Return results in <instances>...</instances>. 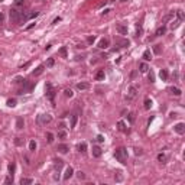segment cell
I'll use <instances>...</instances> for the list:
<instances>
[{"instance_id": "obj_46", "label": "cell", "mask_w": 185, "mask_h": 185, "mask_svg": "<svg viewBox=\"0 0 185 185\" xmlns=\"http://www.w3.org/2000/svg\"><path fill=\"white\" fill-rule=\"evenodd\" d=\"M129 120H130L132 123L135 122V114H133V113H130V114H129Z\"/></svg>"}, {"instance_id": "obj_53", "label": "cell", "mask_w": 185, "mask_h": 185, "mask_svg": "<svg viewBox=\"0 0 185 185\" xmlns=\"http://www.w3.org/2000/svg\"><path fill=\"white\" fill-rule=\"evenodd\" d=\"M123 1H127V0H123Z\"/></svg>"}, {"instance_id": "obj_41", "label": "cell", "mask_w": 185, "mask_h": 185, "mask_svg": "<svg viewBox=\"0 0 185 185\" xmlns=\"http://www.w3.org/2000/svg\"><path fill=\"white\" fill-rule=\"evenodd\" d=\"M94 41H95L94 36H88V38H87V42H88V43H94Z\"/></svg>"}, {"instance_id": "obj_15", "label": "cell", "mask_w": 185, "mask_h": 185, "mask_svg": "<svg viewBox=\"0 0 185 185\" xmlns=\"http://www.w3.org/2000/svg\"><path fill=\"white\" fill-rule=\"evenodd\" d=\"M135 95H136V88H135V87H130V88H129V95H127V100H132Z\"/></svg>"}, {"instance_id": "obj_11", "label": "cell", "mask_w": 185, "mask_h": 185, "mask_svg": "<svg viewBox=\"0 0 185 185\" xmlns=\"http://www.w3.org/2000/svg\"><path fill=\"white\" fill-rule=\"evenodd\" d=\"M109 46V39H106V38H103L100 42H98V48L100 49H106Z\"/></svg>"}, {"instance_id": "obj_30", "label": "cell", "mask_w": 185, "mask_h": 185, "mask_svg": "<svg viewBox=\"0 0 185 185\" xmlns=\"http://www.w3.org/2000/svg\"><path fill=\"white\" fill-rule=\"evenodd\" d=\"M151 107H152V100L146 98V100H145V109H146V110H149Z\"/></svg>"}, {"instance_id": "obj_14", "label": "cell", "mask_w": 185, "mask_h": 185, "mask_svg": "<svg viewBox=\"0 0 185 185\" xmlns=\"http://www.w3.org/2000/svg\"><path fill=\"white\" fill-rule=\"evenodd\" d=\"M116 42H117L119 46H129L130 45V42L127 39H116Z\"/></svg>"}, {"instance_id": "obj_33", "label": "cell", "mask_w": 185, "mask_h": 185, "mask_svg": "<svg viewBox=\"0 0 185 185\" xmlns=\"http://www.w3.org/2000/svg\"><path fill=\"white\" fill-rule=\"evenodd\" d=\"M23 4H25L23 0H16V1H15V7H20V6H23Z\"/></svg>"}, {"instance_id": "obj_42", "label": "cell", "mask_w": 185, "mask_h": 185, "mask_svg": "<svg viewBox=\"0 0 185 185\" xmlns=\"http://www.w3.org/2000/svg\"><path fill=\"white\" fill-rule=\"evenodd\" d=\"M153 51H155V54H160V45H156L153 48Z\"/></svg>"}, {"instance_id": "obj_12", "label": "cell", "mask_w": 185, "mask_h": 185, "mask_svg": "<svg viewBox=\"0 0 185 185\" xmlns=\"http://www.w3.org/2000/svg\"><path fill=\"white\" fill-rule=\"evenodd\" d=\"M165 32H166V26H160V28L156 29L155 35H156V36H162V35H165Z\"/></svg>"}, {"instance_id": "obj_16", "label": "cell", "mask_w": 185, "mask_h": 185, "mask_svg": "<svg viewBox=\"0 0 185 185\" xmlns=\"http://www.w3.org/2000/svg\"><path fill=\"white\" fill-rule=\"evenodd\" d=\"M159 77L165 81V80H168V77H169V74H168V71L166 69H160V72H159Z\"/></svg>"}, {"instance_id": "obj_39", "label": "cell", "mask_w": 185, "mask_h": 185, "mask_svg": "<svg viewBox=\"0 0 185 185\" xmlns=\"http://www.w3.org/2000/svg\"><path fill=\"white\" fill-rule=\"evenodd\" d=\"M77 178H78V179H84V178H85V174H84V172H81V171H80V172L77 174Z\"/></svg>"}, {"instance_id": "obj_27", "label": "cell", "mask_w": 185, "mask_h": 185, "mask_svg": "<svg viewBox=\"0 0 185 185\" xmlns=\"http://www.w3.org/2000/svg\"><path fill=\"white\" fill-rule=\"evenodd\" d=\"M139 68H140V72H148V69H149V68H148V65H146L145 62H142V64L139 65Z\"/></svg>"}, {"instance_id": "obj_21", "label": "cell", "mask_w": 185, "mask_h": 185, "mask_svg": "<svg viewBox=\"0 0 185 185\" xmlns=\"http://www.w3.org/2000/svg\"><path fill=\"white\" fill-rule=\"evenodd\" d=\"M117 127H119V130L120 132H126V124H124V122L123 120H120L117 123Z\"/></svg>"}, {"instance_id": "obj_47", "label": "cell", "mask_w": 185, "mask_h": 185, "mask_svg": "<svg viewBox=\"0 0 185 185\" xmlns=\"http://www.w3.org/2000/svg\"><path fill=\"white\" fill-rule=\"evenodd\" d=\"M142 28H140V26H137V36H140V35H142Z\"/></svg>"}, {"instance_id": "obj_32", "label": "cell", "mask_w": 185, "mask_h": 185, "mask_svg": "<svg viewBox=\"0 0 185 185\" xmlns=\"http://www.w3.org/2000/svg\"><path fill=\"white\" fill-rule=\"evenodd\" d=\"M29 149H31V151H35V149H36V142H35V140H31V142H29Z\"/></svg>"}, {"instance_id": "obj_4", "label": "cell", "mask_w": 185, "mask_h": 185, "mask_svg": "<svg viewBox=\"0 0 185 185\" xmlns=\"http://www.w3.org/2000/svg\"><path fill=\"white\" fill-rule=\"evenodd\" d=\"M51 120H52V117H51L49 114H41L38 117V122L41 124H48V123H51Z\"/></svg>"}, {"instance_id": "obj_26", "label": "cell", "mask_w": 185, "mask_h": 185, "mask_svg": "<svg viewBox=\"0 0 185 185\" xmlns=\"http://www.w3.org/2000/svg\"><path fill=\"white\" fill-rule=\"evenodd\" d=\"M78 151L81 152V153H85V152H87V145H85V143H81V145L78 146Z\"/></svg>"}, {"instance_id": "obj_2", "label": "cell", "mask_w": 185, "mask_h": 185, "mask_svg": "<svg viewBox=\"0 0 185 185\" xmlns=\"http://www.w3.org/2000/svg\"><path fill=\"white\" fill-rule=\"evenodd\" d=\"M114 156H116V159L119 162H122V163H126V159H127V149L126 148H119L116 149L114 152Z\"/></svg>"}, {"instance_id": "obj_19", "label": "cell", "mask_w": 185, "mask_h": 185, "mask_svg": "<svg viewBox=\"0 0 185 185\" xmlns=\"http://www.w3.org/2000/svg\"><path fill=\"white\" fill-rule=\"evenodd\" d=\"M95 80H97V81H101V80H104V71H103V69L97 71V74H95Z\"/></svg>"}, {"instance_id": "obj_17", "label": "cell", "mask_w": 185, "mask_h": 185, "mask_svg": "<svg viewBox=\"0 0 185 185\" xmlns=\"http://www.w3.org/2000/svg\"><path fill=\"white\" fill-rule=\"evenodd\" d=\"M143 59H145V61H151L152 59V54H151L149 49H146L145 52H143Z\"/></svg>"}, {"instance_id": "obj_8", "label": "cell", "mask_w": 185, "mask_h": 185, "mask_svg": "<svg viewBox=\"0 0 185 185\" xmlns=\"http://www.w3.org/2000/svg\"><path fill=\"white\" fill-rule=\"evenodd\" d=\"M72 175H74V169L71 168V166H68V168L65 169V174H64V179L67 181V179H69Z\"/></svg>"}, {"instance_id": "obj_31", "label": "cell", "mask_w": 185, "mask_h": 185, "mask_svg": "<svg viewBox=\"0 0 185 185\" xmlns=\"http://www.w3.org/2000/svg\"><path fill=\"white\" fill-rule=\"evenodd\" d=\"M64 94H65V97H72V95H74L72 90H69V88H67V90L64 91Z\"/></svg>"}, {"instance_id": "obj_29", "label": "cell", "mask_w": 185, "mask_h": 185, "mask_svg": "<svg viewBox=\"0 0 185 185\" xmlns=\"http://www.w3.org/2000/svg\"><path fill=\"white\" fill-rule=\"evenodd\" d=\"M7 106H9V107H16V100H15V98H9V100H7Z\"/></svg>"}, {"instance_id": "obj_9", "label": "cell", "mask_w": 185, "mask_h": 185, "mask_svg": "<svg viewBox=\"0 0 185 185\" xmlns=\"http://www.w3.org/2000/svg\"><path fill=\"white\" fill-rule=\"evenodd\" d=\"M103 151H101L100 146H92V156H95V158H100Z\"/></svg>"}, {"instance_id": "obj_52", "label": "cell", "mask_w": 185, "mask_h": 185, "mask_svg": "<svg viewBox=\"0 0 185 185\" xmlns=\"http://www.w3.org/2000/svg\"><path fill=\"white\" fill-rule=\"evenodd\" d=\"M33 26H35V23H31V25L28 26V28H26V29H28V31H29V29H32V28H33Z\"/></svg>"}, {"instance_id": "obj_6", "label": "cell", "mask_w": 185, "mask_h": 185, "mask_svg": "<svg viewBox=\"0 0 185 185\" xmlns=\"http://www.w3.org/2000/svg\"><path fill=\"white\" fill-rule=\"evenodd\" d=\"M174 129H175V132H177L178 135H184L185 133V124L184 123H178Z\"/></svg>"}, {"instance_id": "obj_37", "label": "cell", "mask_w": 185, "mask_h": 185, "mask_svg": "<svg viewBox=\"0 0 185 185\" xmlns=\"http://www.w3.org/2000/svg\"><path fill=\"white\" fill-rule=\"evenodd\" d=\"M46 137H48V143L54 142V135H52V133H46Z\"/></svg>"}, {"instance_id": "obj_5", "label": "cell", "mask_w": 185, "mask_h": 185, "mask_svg": "<svg viewBox=\"0 0 185 185\" xmlns=\"http://www.w3.org/2000/svg\"><path fill=\"white\" fill-rule=\"evenodd\" d=\"M46 95H48V98L51 101H54V98H55V90L52 88L51 84H46Z\"/></svg>"}, {"instance_id": "obj_54", "label": "cell", "mask_w": 185, "mask_h": 185, "mask_svg": "<svg viewBox=\"0 0 185 185\" xmlns=\"http://www.w3.org/2000/svg\"><path fill=\"white\" fill-rule=\"evenodd\" d=\"M0 1H3V0H0Z\"/></svg>"}, {"instance_id": "obj_24", "label": "cell", "mask_w": 185, "mask_h": 185, "mask_svg": "<svg viewBox=\"0 0 185 185\" xmlns=\"http://www.w3.org/2000/svg\"><path fill=\"white\" fill-rule=\"evenodd\" d=\"M158 160H159V162H162V163H165V162L168 160V158H166V155H163V153H159V155H158Z\"/></svg>"}, {"instance_id": "obj_38", "label": "cell", "mask_w": 185, "mask_h": 185, "mask_svg": "<svg viewBox=\"0 0 185 185\" xmlns=\"http://www.w3.org/2000/svg\"><path fill=\"white\" fill-rule=\"evenodd\" d=\"M54 64H55L54 58H49L48 61H46V65H48V67H54Z\"/></svg>"}, {"instance_id": "obj_48", "label": "cell", "mask_w": 185, "mask_h": 185, "mask_svg": "<svg viewBox=\"0 0 185 185\" xmlns=\"http://www.w3.org/2000/svg\"><path fill=\"white\" fill-rule=\"evenodd\" d=\"M135 153L136 155H142V149H135Z\"/></svg>"}, {"instance_id": "obj_22", "label": "cell", "mask_w": 185, "mask_h": 185, "mask_svg": "<svg viewBox=\"0 0 185 185\" xmlns=\"http://www.w3.org/2000/svg\"><path fill=\"white\" fill-rule=\"evenodd\" d=\"M32 182H33V181H32L31 178H22V179H20V184L22 185H31Z\"/></svg>"}, {"instance_id": "obj_23", "label": "cell", "mask_w": 185, "mask_h": 185, "mask_svg": "<svg viewBox=\"0 0 185 185\" xmlns=\"http://www.w3.org/2000/svg\"><path fill=\"white\" fill-rule=\"evenodd\" d=\"M88 87H90V85L87 84V83H78V84H77V88H78V90H87Z\"/></svg>"}, {"instance_id": "obj_45", "label": "cell", "mask_w": 185, "mask_h": 185, "mask_svg": "<svg viewBox=\"0 0 185 185\" xmlns=\"http://www.w3.org/2000/svg\"><path fill=\"white\" fill-rule=\"evenodd\" d=\"M97 142H98V143H103V142H104V137H103L101 135H98V136H97Z\"/></svg>"}, {"instance_id": "obj_10", "label": "cell", "mask_w": 185, "mask_h": 185, "mask_svg": "<svg viewBox=\"0 0 185 185\" xmlns=\"http://www.w3.org/2000/svg\"><path fill=\"white\" fill-rule=\"evenodd\" d=\"M116 31H117L120 35H127V26H124V25H117V26H116Z\"/></svg>"}, {"instance_id": "obj_34", "label": "cell", "mask_w": 185, "mask_h": 185, "mask_svg": "<svg viewBox=\"0 0 185 185\" xmlns=\"http://www.w3.org/2000/svg\"><path fill=\"white\" fill-rule=\"evenodd\" d=\"M114 179H116V181H119V182H120V181L123 179V177H122V172H120V171H119L117 174L114 175Z\"/></svg>"}, {"instance_id": "obj_35", "label": "cell", "mask_w": 185, "mask_h": 185, "mask_svg": "<svg viewBox=\"0 0 185 185\" xmlns=\"http://www.w3.org/2000/svg\"><path fill=\"white\" fill-rule=\"evenodd\" d=\"M15 143H16L17 146H22V145H23V139H22V137H16Z\"/></svg>"}, {"instance_id": "obj_50", "label": "cell", "mask_w": 185, "mask_h": 185, "mask_svg": "<svg viewBox=\"0 0 185 185\" xmlns=\"http://www.w3.org/2000/svg\"><path fill=\"white\" fill-rule=\"evenodd\" d=\"M58 22H61V17H57V19H55V20H54V25H57V23H58Z\"/></svg>"}, {"instance_id": "obj_40", "label": "cell", "mask_w": 185, "mask_h": 185, "mask_svg": "<svg viewBox=\"0 0 185 185\" xmlns=\"http://www.w3.org/2000/svg\"><path fill=\"white\" fill-rule=\"evenodd\" d=\"M4 184H13V178H12V177H7V178H6V179H4Z\"/></svg>"}, {"instance_id": "obj_44", "label": "cell", "mask_w": 185, "mask_h": 185, "mask_svg": "<svg viewBox=\"0 0 185 185\" xmlns=\"http://www.w3.org/2000/svg\"><path fill=\"white\" fill-rule=\"evenodd\" d=\"M58 136H59V137H62V139H64V137L67 136V133H65L64 130H61V132H58Z\"/></svg>"}, {"instance_id": "obj_28", "label": "cell", "mask_w": 185, "mask_h": 185, "mask_svg": "<svg viewBox=\"0 0 185 185\" xmlns=\"http://www.w3.org/2000/svg\"><path fill=\"white\" fill-rule=\"evenodd\" d=\"M77 120H78V117H77L75 114H72V116H71V127H75Z\"/></svg>"}, {"instance_id": "obj_51", "label": "cell", "mask_w": 185, "mask_h": 185, "mask_svg": "<svg viewBox=\"0 0 185 185\" xmlns=\"http://www.w3.org/2000/svg\"><path fill=\"white\" fill-rule=\"evenodd\" d=\"M3 20H4V15H3V13H0V23H1Z\"/></svg>"}, {"instance_id": "obj_18", "label": "cell", "mask_w": 185, "mask_h": 185, "mask_svg": "<svg viewBox=\"0 0 185 185\" xmlns=\"http://www.w3.org/2000/svg\"><path fill=\"white\" fill-rule=\"evenodd\" d=\"M43 69H45V67H43V65H39L36 69H33V75H41L43 72Z\"/></svg>"}, {"instance_id": "obj_36", "label": "cell", "mask_w": 185, "mask_h": 185, "mask_svg": "<svg viewBox=\"0 0 185 185\" xmlns=\"http://www.w3.org/2000/svg\"><path fill=\"white\" fill-rule=\"evenodd\" d=\"M15 169H16V165H15V163H10V165H9V172H10V174H13Z\"/></svg>"}, {"instance_id": "obj_20", "label": "cell", "mask_w": 185, "mask_h": 185, "mask_svg": "<svg viewBox=\"0 0 185 185\" xmlns=\"http://www.w3.org/2000/svg\"><path fill=\"white\" fill-rule=\"evenodd\" d=\"M169 91L172 92V94H174V95H181V90H179V88H178V87H171V88H169Z\"/></svg>"}, {"instance_id": "obj_43", "label": "cell", "mask_w": 185, "mask_h": 185, "mask_svg": "<svg viewBox=\"0 0 185 185\" xmlns=\"http://www.w3.org/2000/svg\"><path fill=\"white\" fill-rule=\"evenodd\" d=\"M179 22H181L179 19H178V20H175V22L172 23V29H175V28H178V25H179Z\"/></svg>"}, {"instance_id": "obj_49", "label": "cell", "mask_w": 185, "mask_h": 185, "mask_svg": "<svg viewBox=\"0 0 185 185\" xmlns=\"http://www.w3.org/2000/svg\"><path fill=\"white\" fill-rule=\"evenodd\" d=\"M149 80H151V83H153V80H155V77H153V74H149Z\"/></svg>"}, {"instance_id": "obj_13", "label": "cell", "mask_w": 185, "mask_h": 185, "mask_svg": "<svg viewBox=\"0 0 185 185\" xmlns=\"http://www.w3.org/2000/svg\"><path fill=\"white\" fill-rule=\"evenodd\" d=\"M23 126H25V122H23V119H22V117H17V120H16V129L22 130V129H23Z\"/></svg>"}, {"instance_id": "obj_7", "label": "cell", "mask_w": 185, "mask_h": 185, "mask_svg": "<svg viewBox=\"0 0 185 185\" xmlns=\"http://www.w3.org/2000/svg\"><path fill=\"white\" fill-rule=\"evenodd\" d=\"M57 151H58L59 153H67V152L69 151V146H68V145H65V143H61V145H58Z\"/></svg>"}, {"instance_id": "obj_1", "label": "cell", "mask_w": 185, "mask_h": 185, "mask_svg": "<svg viewBox=\"0 0 185 185\" xmlns=\"http://www.w3.org/2000/svg\"><path fill=\"white\" fill-rule=\"evenodd\" d=\"M22 16L23 12H20L17 7H12L10 9V20L15 23H22Z\"/></svg>"}, {"instance_id": "obj_25", "label": "cell", "mask_w": 185, "mask_h": 185, "mask_svg": "<svg viewBox=\"0 0 185 185\" xmlns=\"http://www.w3.org/2000/svg\"><path fill=\"white\" fill-rule=\"evenodd\" d=\"M59 55H61L62 58H67V48H65V46H62V48L59 49Z\"/></svg>"}, {"instance_id": "obj_3", "label": "cell", "mask_w": 185, "mask_h": 185, "mask_svg": "<svg viewBox=\"0 0 185 185\" xmlns=\"http://www.w3.org/2000/svg\"><path fill=\"white\" fill-rule=\"evenodd\" d=\"M39 15V12H36V10H31V12H28L25 13L23 16H22V22H26V20H29V19H33Z\"/></svg>"}]
</instances>
